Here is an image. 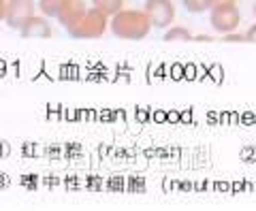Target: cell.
I'll return each mask as SVG.
<instances>
[{
    "instance_id": "cell-1",
    "label": "cell",
    "mask_w": 256,
    "mask_h": 211,
    "mask_svg": "<svg viewBox=\"0 0 256 211\" xmlns=\"http://www.w3.org/2000/svg\"><path fill=\"white\" fill-rule=\"evenodd\" d=\"M111 32L122 38V40H141L150 34L152 26L150 15L146 13V9H122L118 15L111 18Z\"/></svg>"
},
{
    "instance_id": "cell-2",
    "label": "cell",
    "mask_w": 256,
    "mask_h": 211,
    "mask_svg": "<svg viewBox=\"0 0 256 211\" xmlns=\"http://www.w3.org/2000/svg\"><path fill=\"white\" fill-rule=\"evenodd\" d=\"M109 26H111L109 15L102 13L100 9H96V6H90L84 18L73 28H68V34L79 40H92V38H100Z\"/></svg>"
},
{
    "instance_id": "cell-3",
    "label": "cell",
    "mask_w": 256,
    "mask_h": 211,
    "mask_svg": "<svg viewBox=\"0 0 256 211\" xmlns=\"http://www.w3.org/2000/svg\"><path fill=\"white\" fill-rule=\"evenodd\" d=\"M210 24L216 32L220 34H228V32H235L242 24V13H239L237 4H230V6H214L210 9Z\"/></svg>"
},
{
    "instance_id": "cell-4",
    "label": "cell",
    "mask_w": 256,
    "mask_h": 211,
    "mask_svg": "<svg viewBox=\"0 0 256 211\" xmlns=\"http://www.w3.org/2000/svg\"><path fill=\"white\" fill-rule=\"evenodd\" d=\"M146 13L156 30H166L175 22V6L171 0H146Z\"/></svg>"
},
{
    "instance_id": "cell-5",
    "label": "cell",
    "mask_w": 256,
    "mask_h": 211,
    "mask_svg": "<svg viewBox=\"0 0 256 211\" xmlns=\"http://www.w3.org/2000/svg\"><path fill=\"white\" fill-rule=\"evenodd\" d=\"M32 15H36L34 0H9V9H6L4 24L13 30H20Z\"/></svg>"
},
{
    "instance_id": "cell-6",
    "label": "cell",
    "mask_w": 256,
    "mask_h": 211,
    "mask_svg": "<svg viewBox=\"0 0 256 211\" xmlns=\"http://www.w3.org/2000/svg\"><path fill=\"white\" fill-rule=\"evenodd\" d=\"M88 11V4L84 2V0H64L62 6H60V13H58V20L64 28H73L75 24L79 22L86 15Z\"/></svg>"
},
{
    "instance_id": "cell-7",
    "label": "cell",
    "mask_w": 256,
    "mask_h": 211,
    "mask_svg": "<svg viewBox=\"0 0 256 211\" xmlns=\"http://www.w3.org/2000/svg\"><path fill=\"white\" fill-rule=\"evenodd\" d=\"M20 34L24 38H50L54 34L50 18H45V15H32V18L20 28Z\"/></svg>"
},
{
    "instance_id": "cell-8",
    "label": "cell",
    "mask_w": 256,
    "mask_h": 211,
    "mask_svg": "<svg viewBox=\"0 0 256 211\" xmlns=\"http://www.w3.org/2000/svg\"><path fill=\"white\" fill-rule=\"evenodd\" d=\"M164 40L166 43H175V40H184V43H186V40H194V36L184 26H169L164 32Z\"/></svg>"
},
{
    "instance_id": "cell-9",
    "label": "cell",
    "mask_w": 256,
    "mask_h": 211,
    "mask_svg": "<svg viewBox=\"0 0 256 211\" xmlns=\"http://www.w3.org/2000/svg\"><path fill=\"white\" fill-rule=\"evenodd\" d=\"M92 6L107 13L109 18H114V15H118L124 9V0H92Z\"/></svg>"
},
{
    "instance_id": "cell-10",
    "label": "cell",
    "mask_w": 256,
    "mask_h": 211,
    "mask_svg": "<svg viewBox=\"0 0 256 211\" xmlns=\"http://www.w3.org/2000/svg\"><path fill=\"white\" fill-rule=\"evenodd\" d=\"M64 0H38V13L45 18H58Z\"/></svg>"
},
{
    "instance_id": "cell-11",
    "label": "cell",
    "mask_w": 256,
    "mask_h": 211,
    "mask_svg": "<svg viewBox=\"0 0 256 211\" xmlns=\"http://www.w3.org/2000/svg\"><path fill=\"white\" fill-rule=\"evenodd\" d=\"M188 13H205L212 9V0H182Z\"/></svg>"
},
{
    "instance_id": "cell-12",
    "label": "cell",
    "mask_w": 256,
    "mask_h": 211,
    "mask_svg": "<svg viewBox=\"0 0 256 211\" xmlns=\"http://www.w3.org/2000/svg\"><path fill=\"white\" fill-rule=\"evenodd\" d=\"M222 40L224 43H244L246 40V34H242V32H228V34H222Z\"/></svg>"
},
{
    "instance_id": "cell-13",
    "label": "cell",
    "mask_w": 256,
    "mask_h": 211,
    "mask_svg": "<svg viewBox=\"0 0 256 211\" xmlns=\"http://www.w3.org/2000/svg\"><path fill=\"white\" fill-rule=\"evenodd\" d=\"M246 40L248 43H256V24L246 30Z\"/></svg>"
},
{
    "instance_id": "cell-14",
    "label": "cell",
    "mask_w": 256,
    "mask_h": 211,
    "mask_svg": "<svg viewBox=\"0 0 256 211\" xmlns=\"http://www.w3.org/2000/svg\"><path fill=\"white\" fill-rule=\"evenodd\" d=\"M230 4H237V0H212V9L214 6H230Z\"/></svg>"
},
{
    "instance_id": "cell-15",
    "label": "cell",
    "mask_w": 256,
    "mask_h": 211,
    "mask_svg": "<svg viewBox=\"0 0 256 211\" xmlns=\"http://www.w3.org/2000/svg\"><path fill=\"white\" fill-rule=\"evenodd\" d=\"M6 9H9V0H0V20L2 22L6 18Z\"/></svg>"
},
{
    "instance_id": "cell-16",
    "label": "cell",
    "mask_w": 256,
    "mask_h": 211,
    "mask_svg": "<svg viewBox=\"0 0 256 211\" xmlns=\"http://www.w3.org/2000/svg\"><path fill=\"white\" fill-rule=\"evenodd\" d=\"M194 40H207V43H212V36H207V34H198V36H194Z\"/></svg>"
},
{
    "instance_id": "cell-17",
    "label": "cell",
    "mask_w": 256,
    "mask_h": 211,
    "mask_svg": "<svg viewBox=\"0 0 256 211\" xmlns=\"http://www.w3.org/2000/svg\"><path fill=\"white\" fill-rule=\"evenodd\" d=\"M254 15H256V2H254Z\"/></svg>"
}]
</instances>
